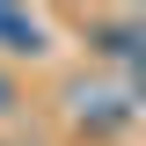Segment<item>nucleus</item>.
Here are the masks:
<instances>
[{
    "label": "nucleus",
    "instance_id": "obj_1",
    "mask_svg": "<svg viewBox=\"0 0 146 146\" xmlns=\"http://www.w3.org/2000/svg\"><path fill=\"white\" fill-rule=\"evenodd\" d=\"M66 117L88 131V139H117V131H131L146 117V95L124 88V80H73L66 88Z\"/></svg>",
    "mask_w": 146,
    "mask_h": 146
},
{
    "label": "nucleus",
    "instance_id": "obj_2",
    "mask_svg": "<svg viewBox=\"0 0 146 146\" xmlns=\"http://www.w3.org/2000/svg\"><path fill=\"white\" fill-rule=\"evenodd\" d=\"M88 44L124 73V88L146 95V15H95L88 22Z\"/></svg>",
    "mask_w": 146,
    "mask_h": 146
},
{
    "label": "nucleus",
    "instance_id": "obj_3",
    "mask_svg": "<svg viewBox=\"0 0 146 146\" xmlns=\"http://www.w3.org/2000/svg\"><path fill=\"white\" fill-rule=\"evenodd\" d=\"M51 51V22L22 15V7H0V58H44Z\"/></svg>",
    "mask_w": 146,
    "mask_h": 146
},
{
    "label": "nucleus",
    "instance_id": "obj_4",
    "mask_svg": "<svg viewBox=\"0 0 146 146\" xmlns=\"http://www.w3.org/2000/svg\"><path fill=\"white\" fill-rule=\"evenodd\" d=\"M15 110H22V88H15V73L0 66V117H15Z\"/></svg>",
    "mask_w": 146,
    "mask_h": 146
}]
</instances>
